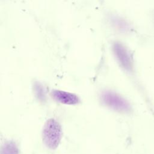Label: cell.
Wrapping results in <instances>:
<instances>
[{"label":"cell","instance_id":"cell-5","mask_svg":"<svg viewBox=\"0 0 154 154\" xmlns=\"http://www.w3.org/2000/svg\"><path fill=\"white\" fill-rule=\"evenodd\" d=\"M1 154H19L16 144L12 141L5 142L2 146Z\"/></svg>","mask_w":154,"mask_h":154},{"label":"cell","instance_id":"cell-4","mask_svg":"<svg viewBox=\"0 0 154 154\" xmlns=\"http://www.w3.org/2000/svg\"><path fill=\"white\" fill-rule=\"evenodd\" d=\"M52 97L57 102L66 105H76L80 102L79 98L74 93L60 90H52Z\"/></svg>","mask_w":154,"mask_h":154},{"label":"cell","instance_id":"cell-1","mask_svg":"<svg viewBox=\"0 0 154 154\" xmlns=\"http://www.w3.org/2000/svg\"><path fill=\"white\" fill-rule=\"evenodd\" d=\"M43 141L50 149H55L59 146L62 138V128L60 124L54 119H49L45 123L42 131Z\"/></svg>","mask_w":154,"mask_h":154},{"label":"cell","instance_id":"cell-2","mask_svg":"<svg viewBox=\"0 0 154 154\" xmlns=\"http://www.w3.org/2000/svg\"><path fill=\"white\" fill-rule=\"evenodd\" d=\"M101 101L103 104L111 109L121 112H129L131 107L123 97L113 91H105L100 95Z\"/></svg>","mask_w":154,"mask_h":154},{"label":"cell","instance_id":"cell-3","mask_svg":"<svg viewBox=\"0 0 154 154\" xmlns=\"http://www.w3.org/2000/svg\"><path fill=\"white\" fill-rule=\"evenodd\" d=\"M113 53L120 65L126 71H131L133 69V62L130 53L126 48L119 42L112 45Z\"/></svg>","mask_w":154,"mask_h":154}]
</instances>
